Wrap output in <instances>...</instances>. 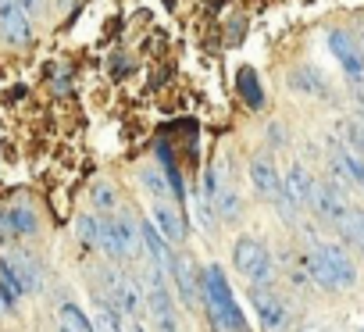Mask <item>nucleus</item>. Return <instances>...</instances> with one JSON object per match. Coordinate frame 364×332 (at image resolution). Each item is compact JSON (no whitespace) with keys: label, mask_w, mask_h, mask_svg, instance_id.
<instances>
[{"label":"nucleus","mask_w":364,"mask_h":332,"mask_svg":"<svg viewBox=\"0 0 364 332\" xmlns=\"http://www.w3.org/2000/svg\"><path fill=\"white\" fill-rule=\"evenodd\" d=\"M200 300L208 304V314H211L218 332H247L250 328L236 296H232V286H229V279L218 264H208L204 282H200Z\"/></svg>","instance_id":"obj_1"},{"label":"nucleus","mask_w":364,"mask_h":332,"mask_svg":"<svg viewBox=\"0 0 364 332\" xmlns=\"http://www.w3.org/2000/svg\"><path fill=\"white\" fill-rule=\"evenodd\" d=\"M304 264H307L311 282L321 286V289H350V286L357 282L353 261H350L346 250H339L336 243H318V247L304 257Z\"/></svg>","instance_id":"obj_2"},{"label":"nucleus","mask_w":364,"mask_h":332,"mask_svg":"<svg viewBox=\"0 0 364 332\" xmlns=\"http://www.w3.org/2000/svg\"><path fill=\"white\" fill-rule=\"evenodd\" d=\"M232 264L236 272L247 279V282H268L272 272H275V261L268 254V247L254 236H240L236 247H232Z\"/></svg>","instance_id":"obj_3"},{"label":"nucleus","mask_w":364,"mask_h":332,"mask_svg":"<svg viewBox=\"0 0 364 332\" xmlns=\"http://www.w3.org/2000/svg\"><path fill=\"white\" fill-rule=\"evenodd\" d=\"M250 304H254V318H257V325L264 332H282L289 325V311L268 289V282H250Z\"/></svg>","instance_id":"obj_4"},{"label":"nucleus","mask_w":364,"mask_h":332,"mask_svg":"<svg viewBox=\"0 0 364 332\" xmlns=\"http://www.w3.org/2000/svg\"><path fill=\"white\" fill-rule=\"evenodd\" d=\"M146 314L154 318L157 332H178V321H175V304H171V293H168V282L161 279V272H150V282H146Z\"/></svg>","instance_id":"obj_5"},{"label":"nucleus","mask_w":364,"mask_h":332,"mask_svg":"<svg viewBox=\"0 0 364 332\" xmlns=\"http://www.w3.org/2000/svg\"><path fill=\"white\" fill-rule=\"evenodd\" d=\"M307 208L321 222H328V225H339L346 218V211H350V204H346V197H343V190L336 183H314V193H311V204Z\"/></svg>","instance_id":"obj_6"},{"label":"nucleus","mask_w":364,"mask_h":332,"mask_svg":"<svg viewBox=\"0 0 364 332\" xmlns=\"http://www.w3.org/2000/svg\"><path fill=\"white\" fill-rule=\"evenodd\" d=\"M328 50L336 54V61L343 65V72H346L353 82L364 79V54H360V47H357V40H353L350 33L332 29V33H328Z\"/></svg>","instance_id":"obj_7"},{"label":"nucleus","mask_w":364,"mask_h":332,"mask_svg":"<svg viewBox=\"0 0 364 332\" xmlns=\"http://www.w3.org/2000/svg\"><path fill=\"white\" fill-rule=\"evenodd\" d=\"M0 36H4L8 43H29L33 36V22L26 15V8L18 4V0H0Z\"/></svg>","instance_id":"obj_8"},{"label":"nucleus","mask_w":364,"mask_h":332,"mask_svg":"<svg viewBox=\"0 0 364 332\" xmlns=\"http://www.w3.org/2000/svg\"><path fill=\"white\" fill-rule=\"evenodd\" d=\"M111 307L118 314H139L146 307V293L139 289V282L125 275H111Z\"/></svg>","instance_id":"obj_9"},{"label":"nucleus","mask_w":364,"mask_h":332,"mask_svg":"<svg viewBox=\"0 0 364 332\" xmlns=\"http://www.w3.org/2000/svg\"><path fill=\"white\" fill-rule=\"evenodd\" d=\"M250 183H254V190H257L261 197H268V200H275V197L282 193V176H279L275 161H272L268 154H261V157L250 161Z\"/></svg>","instance_id":"obj_10"},{"label":"nucleus","mask_w":364,"mask_h":332,"mask_svg":"<svg viewBox=\"0 0 364 332\" xmlns=\"http://www.w3.org/2000/svg\"><path fill=\"white\" fill-rule=\"evenodd\" d=\"M168 272H171V279H175V289H178V296H182V304L186 307H197V275H193V261L186 257V254H175V257H168Z\"/></svg>","instance_id":"obj_11"},{"label":"nucleus","mask_w":364,"mask_h":332,"mask_svg":"<svg viewBox=\"0 0 364 332\" xmlns=\"http://www.w3.org/2000/svg\"><path fill=\"white\" fill-rule=\"evenodd\" d=\"M311 193H314V179L304 164H293V168L282 176V197L293 204V208H307L311 204Z\"/></svg>","instance_id":"obj_12"},{"label":"nucleus","mask_w":364,"mask_h":332,"mask_svg":"<svg viewBox=\"0 0 364 332\" xmlns=\"http://www.w3.org/2000/svg\"><path fill=\"white\" fill-rule=\"evenodd\" d=\"M332 172L343 179V183H353V186H364V157H357L353 150L339 146L332 154Z\"/></svg>","instance_id":"obj_13"},{"label":"nucleus","mask_w":364,"mask_h":332,"mask_svg":"<svg viewBox=\"0 0 364 332\" xmlns=\"http://www.w3.org/2000/svg\"><path fill=\"white\" fill-rule=\"evenodd\" d=\"M150 222H154V229H157L168 243H182V240H186V222H182L171 208H164V204H157V208H154Z\"/></svg>","instance_id":"obj_14"},{"label":"nucleus","mask_w":364,"mask_h":332,"mask_svg":"<svg viewBox=\"0 0 364 332\" xmlns=\"http://www.w3.org/2000/svg\"><path fill=\"white\" fill-rule=\"evenodd\" d=\"M289 86H293L296 93H307V97H328V82H325V75L314 72V68H296V72H289Z\"/></svg>","instance_id":"obj_15"},{"label":"nucleus","mask_w":364,"mask_h":332,"mask_svg":"<svg viewBox=\"0 0 364 332\" xmlns=\"http://www.w3.org/2000/svg\"><path fill=\"white\" fill-rule=\"evenodd\" d=\"M139 243H143V250L154 257L157 268H168V257H171V254H168V240L154 229V222H143V225H139Z\"/></svg>","instance_id":"obj_16"},{"label":"nucleus","mask_w":364,"mask_h":332,"mask_svg":"<svg viewBox=\"0 0 364 332\" xmlns=\"http://www.w3.org/2000/svg\"><path fill=\"white\" fill-rule=\"evenodd\" d=\"M58 332H93V321L79 304H65L58 311Z\"/></svg>","instance_id":"obj_17"},{"label":"nucleus","mask_w":364,"mask_h":332,"mask_svg":"<svg viewBox=\"0 0 364 332\" xmlns=\"http://www.w3.org/2000/svg\"><path fill=\"white\" fill-rule=\"evenodd\" d=\"M114 222V232H118V240H122V250H125V257H132V254H139L143 250V243H139V225L132 222V218H111Z\"/></svg>","instance_id":"obj_18"},{"label":"nucleus","mask_w":364,"mask_h":332,"mask_svg":"<svg viewBox=\"0 0 364 332\" xmlns=\"http://www.w3.org/2000/svg\"><path fill=\"white\" fill-rule=\"evenodd\" d=\"M336 229H339V232H343V236H346L360 254H364V211H360V208H350V211H346V218H343Z\"/></svg>","instance_id":"obj_19"},{"label":"nucleus","mask_w":364,"mask_h":332,"mask_svg":"<svg viewBox=\"0 0 364 332\" xmlns=\"http://www.w3.org/2000/svg\"><path fill=\"white\" fill-rule=\"evenodd\" d=\"M8 222H11V232H15V236H33V232L40 229L36 211H33V208H26V204L11 208V211H8Z\"/></svg>","instance_id":"obj_20"},{"label":"nucleus","mask_w":364,"mask_h":332,"mask_svg":"<svg viewBox=\"0 0 364 332\" xmlns=\"http://www.w3.org/2000/svg\"><path fill=\"white\" fill-rule=\"evenodd\" d=\"M236 82H240V93H243V100H247L250 107H261V104H264V93H261V79H257V72H254V68H240Z\"/></svg>","instance_id":"obj_21"},{"label":"nucleus","mask_w":364,"mask_h":332,"mask_svg":"<svg viewBox=\"0 0 364 332\" xmlns=\"http://www.w3.org/2000/svg\"><path fill=\"white\" fill-rule=\"evenodd\" d=\"M339 132H343V146L353 150L357 157H364V122L360 118H343Z\"/></svg>","instance_id":"obj_22"},{"label":"nucleus","mask_w":364,"mask_h":332,"mask_svg":"<svg viewBox=\"0 0 364 332\" xmlns=\"http://www.w3.org/2000/svg\"><path fill=\"white\" fill-rule=\"evenodd\" d=\"M139 183H143L146 193H154V197H168V179H164L157 168H143V172H139Z\"/></svg>","instance_id":"obj_23"},{"label":"nucleus","mask_w":364,"mask_h":332,"mask_svg":"<svg viewBox=\"0 0 364 332\" xmlns=\"http://www.w3.org/2000/svg\"><path fill=\"white\" fill-rule=\"evenodd\" d=\"M114 204H118L114 186H111V183H97V186H93V208H97V211H114Z\"/></svg>","instance_id":"obj_24"},{"label":"nucleus","mask_w":364,"mask_h":332,"mask_svg":"<svg viewBox=\"0 0 364 332\" xmlns=\"http://www.w3.org/2000/svg\"><path fill=\"white\" fill-rule=\"evenodd\" d=\"M114 314H118L114 307H100L97 318H90V321H93V332H122V321H118Z\"/></svg>","instance_id":"obj_25"},{"label":"nucleus","mask_w":364,"mask_h":332,"mask_svg":"<svg viewBox=\"0 0 364 332\" xmlns=\"http://www.w3.org/2000/svg\"><path fill=\"white\" fill-rule=\"evenodd\" d=\"M97 218L93 215H82L79 222H75V229H79V240H86V243H97Z\"/></svg>","instance_id":"obj_26"},{"label":"nucleus","mask_w":364,"mask_h":332,"mask_svg":"<svg viewBox=\"0 0 364 332\" xmlns=\"http://www.w3.org/2000/svg\"><path fill=\"white\" fill-rule=\"evenodd\" d=\"M218 211H222L225 218H236V215H240V208H236V197H232V193H222V197H218Z\"/></svg>","instance_id":"obj_27"},{"label":"nucleus","mask_w":364,"mask_h":332,"mask_svg":"<svg viewBox=\"0 0 364 332\" xmlns=\"http://www.w3.org/2000/svg\"><path fill=\"white\" fill-rule=\"evenodd\" d=\"M8 240H15V232H11V222H8V211H0V243H8Z\"/></svg>","instance_id":"obj_28"},{"label":"nucleus","mask_w":364,"mask_h":332,"mask_svg":"<svg viewBox=\"0 0 364 332\" xmlns=\"http://www.w3.org/2000/svg\"><path fill=\"white\" fill-rule=\"evenodd\" d=\"M18 4L26 8V15H36V11L43 8V0H18Z\"/></svg>","instance_id":"obj_29"},{"label":"nucleus","mask_w":364,"mask_h":332,"mask_svg":"<svg viewBox=\"0 0 364 332\" xmlns=\"http://www.w3.org/2000/svg\"><path fill=\"white\" fill-rule=\"evenodd\" d=\"M11 307H15V300H11V296H8L4 289H0V314H8Z\"/></svg>","instance_id":"obj_30"},{"label":"nucleus","mask_w":364,"mask_h":332,"mask_svg":"<svg viewBox=\"0 0 364 332\" xmlns=\"http://www.w3.org/2000/svg\"><path fill=\"white\" fill-rule=\"evenodd\" d=\"M122 332H143L139 321H122Z\"/></svg>","instance_id":"obj_31"}]
</instances>
